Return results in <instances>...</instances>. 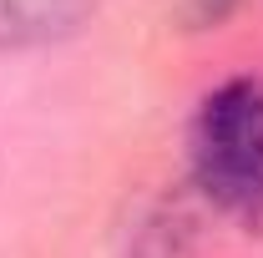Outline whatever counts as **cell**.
Segmentation results:
<instances>
[{"mask_svg":"<svg viewBox=\"0 0 263 258\" xmlns=\"http://www.w3.org/2000/svg\"><path fill=\"white\" fill-rule=\"evenodd\" d=\"M193 182L208 202L248 223L263 218V86L228 81L197 106L193 122Z\"/></svg>","mask_w":263,"mask_h":258,"instance_id":"1","label":"cell"},{"mask_svg":"<svg viewBox=\"0 0 263 258\" xmlns=\"http://www.w3.org/2000/svg\"><path fill=\"white\" fill-rule=\"evenodd\" d=\"M97 0H0V51H26L71 35Z\"/></svg>","mask_w":263,"mask_h":258,"instance_id":"2","label":"cell"},{"mask_svg":"<svg viewBox=\"0 0 263 258\" xmlns=\"http://www.w3.org/2000/svg\"><path fill=\"white\" fill-rule=\"evenodd\" d=\"M238 0H177V21L187 31H202V26H218Z\"/></svg>","mask_w":263,"mask_h":258,"instance_id":"3","label":"cell"}]
</instances>
